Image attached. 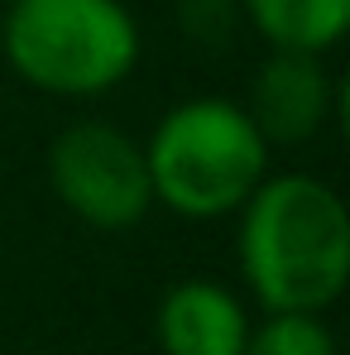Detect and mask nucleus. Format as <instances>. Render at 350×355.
I'll use <instances>...</instances> for the list:
<instances>
[{
    "instance_id": "obj_1",
    "label": "nucleus",
    "mask_w": 350,
    "mask_h": 355,
    "mask_svg": "<svg viewBox=\"0 0 350 355\" xmlns=\"http://www.w3.org/2000/svg\"><path fill=\"white\" fill-rule=\"evenodd\" d=\"M235 259L264 312H326L350 284V207L312 173H269L235 211Z\"/></svg>"
},
{
    "instance_id": "obj_2",
    "label": "nucleus",
    "mask_w": 350,
    "mask_h": 355,
    "mask_svg": "<svg viewBox=\"0 0 350 355\" xmlns=\"http://www.w3.org/2000/svg\"><path fill=\"white\" fill-rule=\"evenodd\" d=\"M269 139L250 120L245 101L187 96L168 106L144 139L154 207L182 221H221L269 178Z\"/></svg>"
},
{
    "instance_id": "obj_3",
    "label": "nucleus",
    "mask_w": 350,
    "mask_h": 355,
    "mask_svg": "<svg viewBox=\"0 0 350 355\" xmlns=\"http://www.w3.org/2000/svg\"><path fill=\"white\" fill-rule=\"evenodd\" d=\"M0 53L44 96L96 101L130 82L144 34L125 0H5Z\"/></svg>"
},
{
    "instance_id": "obj_4",
    "label": "nucleus",
    "mask_w": 350,
    "mask_h": 355,
    "mask_svg": "<svg viewBox=\"0 0 350 355\" xmlns=\"http://www.w3.org/2000/svg\"><path fill=\"white\" fill-rule=\"evenodd\" d=\"M49 187L91 231H130L154 211L144 144L111 120H72L49 144Z\"/></svg>"
},
{
    "instance_id": "obj_5",
    "label": "nucleus",
    "mask_w": 350,
    "mask_h": 355,
    "mask_svg": "<svg viewBox=\"0 0 350 355\" xmlns=\"http://www.w3.org/2000/svg\"><path fill=\"white\" fill-rule=\"evenodd\" d=\"M322 58L326 53L269 49V58L259 62L245 111L259 125V135L269 139V149L307 144L331 125L341 96H336V82H331Z\"/></svg>"
},
{
    "instance_id": "obj_6",
    "label": "nucleus",
    "mask_w": 350,
    "mask_h": 355,
    "mask_svg": "<svg viewBox=\"0 0 350 355\" xmlns=\"http://www.w3.org/2000/svg\"><path fill=\"white\" fill-rule=\"evenodd\" d=\"M250 312L216 279H182L159 297L154 336L164 355H245Z\"/></svg>"
},
{
    "instance_id": "obj_7",
    "label": "nucleus",
    "mask_w": 350,
    "mask_h": 355,
    "mask_svg": "<svg viewBox=\"0 0 350 355\" xmlns=\"http://www.w3.org/2000/svg\"><path fill=\"white\" fill-rule=\"evenodd\" d=\"M240 19L269 44L297 53H331L350 29V0H235Z\"/></svg>"
},
{
    "instance_id": "obj_8",
    "label": "nucleus",
    "mask_w": 350,
    "mask_h": 355,
    "mask_svg": "<svg viewBox=\"0 0 350 355\" xmlns=\"http://www.w3.org/2000/svg\"><path fill=\"white\" fill-rule=\"evenodd\" d=\"M245 355H336V336L322 312H264L250 327Z\"/></svg>"
},
{
    "instance_id": "obj_9",
    "label": "nucleus",
    "mask_w": 350,
    "mask_h": 355,
    "mask_svg": "<svg viewBox=\"0 0 350 355\" xmlns=\"http://www.w3.org/2000/svg\"><path fill=\"white\" fill-rule=\"evenodd\" d=\"M240 5L235 0H177V24L192 49H221L231 39Z\"/></svg>"
},
{
    "instance_id": "obj_10",
    "label": "nucleus",
    "mask_w": 350,
    "mask_h": 355,
    "mask_svg": "<svg viewBox=\"0 0 350 355\" xmlns=\"http://www.w3.org/2000/svg\"><path fill=\"white\" fill-rule=\"evenodd\" d=\"M0 5H5V0H0Z\"/></svg>"
}]
</instances>
